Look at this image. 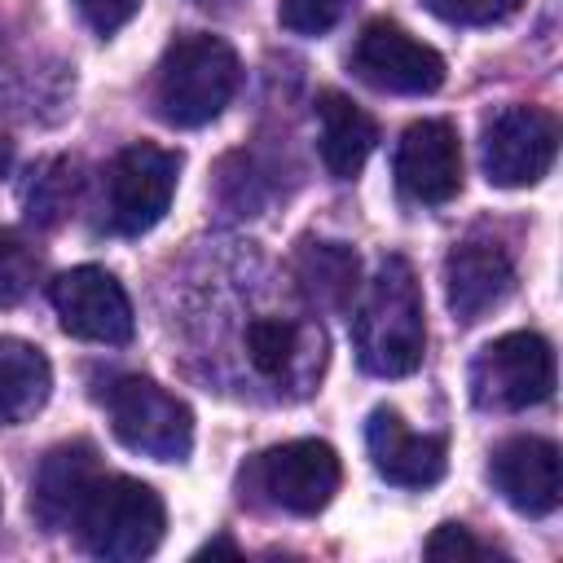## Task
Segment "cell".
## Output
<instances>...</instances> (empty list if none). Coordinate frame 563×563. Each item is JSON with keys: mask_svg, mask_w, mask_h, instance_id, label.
Segmentation results:
<instances>
[{"mask_svg": "<svg viewBox=\"0 0 563 563\" xmlns=\"http://www.w3.org/2000/svg\"><path fill=\"white\" fill-rule=\"evenodd\" d=\"M352 75L378 92L427 97L444 84V57L418 35H409L400 22L374 18L352 44Z\"/></svg>", "mask_w": 563, "mask_h": 563, "instance_id": "cell-7", "label": "cell"}, {"mask_svg": "<svg viewBox=\"0 0 563 563\" xmlns=\"http://www.w3.org/2000/svg\"><path fill=\"white\" fill-rule=\"evenodd\" d=\"M88 554L110 563H136L158 550L167 510L163 497L132 475H101L75 519Z\"/></svg>", "mask_w": 563, "mask_h": 563, "instance_id": "cell-3", "label": "cell"}, {"mask_svg": "<svg viewBox=\"0 0 563 563\" xmlns=\"http://www.w3.org/2000/svg\"><path fill=\"white\" fill-rule=\"evenodd\" d=\"M317 119H321L317 150H321L325 172L334 180H352L365 167V158L374 154V145H378V123L352 97H343L334 88H325L317 97Z\"/></svg>", "mask_w": 563, "mask_h": 563, "instance_id": "cell-16", "label": "cell"}, {"mask_svg": "<svg viewBox=\"0 0 563 563\" xmlns=\"http://www.w3.org/2000/svg\"><path fill=\"white\" fill-rule=\"evenodd\" d=\"M343 4L347 0H282L277 22L295 35H325L343 18Z\"/></svg>", "mask_w": 563, "mask_h": 563, "instance_id": "cell-23", "label": "cell"}, {"mask_svg": "<svg viewBox=\"0 0 563 563\" xmlns=\"http://www.w3.org/2000/svg\"><path fill=\"white\" fill-rule=\"evenodd\" d=\"M35 273H40V255L13 229H0V308L18 303L35 286Z\"/></svg>", "mask_w": 563, "mask_h": 563, "instance_id": "cell-21", "label": "cell"}, {"mask_svg": "<svg viewBox=\"0 0 563 563\" xmlns=\"http://www.w3.org/2000/svg\"><path fill=\"white\" fill-rule=\"evenodd\" d=\"M9 167H13V141L0 132V176H9Z\"/></svg>", "mask_w": 563, "mask_h": 563, "instance_id": "cell-26", "label": "cell"}, {"mask_svg": "<svg viewBox=\"0 0 563 563\" xmlns=\"http://www.w3.org/2000/svg\"><path fill=\"white\" fill-rule=\"evenodd\" d=\"M352 343L365 374L405 378L422 365L427 352V317L422 290L405 255H383L365 295L352 312Z\"/></svg>", "mask_w": 563, "mask_h": 563, "instance_id": "cell-1", "label": "cell"}, {"mask_svg": "<svg viewBox=\"0 0 563 563\" xmlns=\"http://www.w3.org/2000/svg\"><path fill=\"white\" fill-rule=\"evenodd\" d=\"M246 356L273 383H299L321 369V334L290 317H255L246 325Z\"/></svg>", "mask_w": 563, "mask_h": 563, "instance_id": "cell-17", "label": "cell"}, {"mask_svg": "<svg viewBox=\"0 0 563 563\" xmlns=\"http://www.w3.org/2000/svg\"><path fill=\"white\" fill-rule=\"evenodd\" d=\"M53 308L62 317V330L84 339V343H128L136 330L132 317V299L119 286L114 273L97 268V264H79L70 273H62L53 282Z\"/></svg>", "mask_w": 563, "mask_h": 563, "instance_id": "cell-10", "label": "cell"}, {"mask_svg": "<svg viewBox=\"0 0 563 563\" xmlns=\"http://www.w3.org/2000/svg\"><path fill=\"white\" fill-rule=\"evenodd\" d=\"M396 185L409 202L444 207L462 189V141L444 119H418L396 145Z\"/></svg>", "mask_w": 563, "mask_h": 563, "instance_id": "cell-11", "label": "cell"}, {"mask_svg": "<svg viewBox=\"0 0 563 563\" xmlns=\"http://www.w3.org/2000/svg\"><path fill=\"white\" fill-rule=\"evenodd\" d=\"M238 79H242V62L220 35L185 31L167 44L154 75L158 119L172 128H202L233 101Z\"/></svg>", "mask_w": 563, "mask_h": 563, "instance_id": "cell-2", "label": "cell"}, {"mask_svg": "<svg viewBox=\"0 0 563 563\" xmlns=\"http://www.w3.org/2000/svg\"><path fill=\"white\" fill-rule=\"evenodd\" d=\"M488 479L493 488L519 510V515H550L563 497L559 479V444L541 435H510L493 449L488 457Z\"/></svg>", "mask_w": 563, "mask_h": 563, "instance_id": "cell-12", "label": "cell"}, {"mask_svg": "<svg viewBox=\"0 0 563 563\" xmlns=\"http://www.w3.org/2000/svg\"><path fill=\"white\" fill-rule=\"evenodd\" d=\"M202 554H238V545H233V541H224V537H220V541H211V545H207V550H202Z\"/></svg>", "mask_w": 563, "mask_h": 563, "instance_id": "cell-27", "label": "cell"}, {"mask_svg": "<svg viewBox=\"0 0 563 563\" xmlns=\"http://www.w3.org/2000/svg\"><path fill=\"white\" fill-rule=\"evenodd\" d=\"M554 391V347L537 330H510L479 347L471 361V400L479 409L515 413L550 400Z\"/></svg>", "mask_w": 563, "mask_h": 563, "instance_id": "cell-5", "label": "cell"}, {"mask_svg": "<svg viewBox=\"0 0 563 563\" xmlns=\"http://www.w3.org/2000/svg\"><path fill=\"white\" fill-rule=\"evenodd\" d=\"M79 18L97 31V35H114L119 26H128L141 9V0H75Z\"/></svg>", "mask_w": 563, "mask_h": 563, "instance_id": "cell-25", "label": "cell"}, {"mask_svg": "<svg viewBox=\"0 0 563 563\" xmlns=\"http://www.w3.org/2000/svg\"><path fill=\"white\" fill-rule=\"evenodd\" d=\"M202 4H211V0H202Z\"/></svg>", "mask_w": 563, "mask_h": 563, "instance_id": "cell-28", "label": "cell"}, {"mask_svg": "<svg viewBox=\"0 0 563 563\" xmlns=\"http://www.w3.org/2000/svg\"><path fill=\"white\" fill-rule=\"evenodd\" d=\"M365 449L374 457V471L387 484L400 488H431L449 471V444L444 435H418L405 427V418L391 405H378L365 422Z\"/></svg>", "mask_w": 563, "mask_h": 563, "instance_id": "cell-13", "label": "cell"}, {"mask_svg": "<svg viewBox=\"0 0 563 563\" xmlns=\"http://www.w3.org/2000/svg\"><path fill=\"white\" fill-rule=\"evenodd\" d=\"M26 216L40 224V229H53L66 220L70 202H75V167L66 158H48L31 172V185H26Z\"/></svg>", "mask_w": 563, "mask_h": 563, "instance_id": "cell-20", "label": "cell"}, {"mask_svg": "<svg viewBox=\"0 0 563 563\" xmlns=\"http://www.w3.org/2000/svg\"><path fill=\"white\" fill-rule=\"evenodd\" d=\"M101 479V462H97V449L88 440H70V444H57L44 453L35 479H31V515L40 528L48 532H62V528H75L92 484Z\"/></svg>", "mask_w": 563, "mask_h": 563, "instance_id": "cell-14", "label": "cell"}, {"mask_svg": "<svg viewBox=\"0 0 563 563\" xmlns=\"http://www.w3.org/2000/svg\"><path fill=\"white\" fill-rule=\"evenodd\" d=\"M493 550L484 541H475L462 523H440L427 537V559H488Z\"/></svg>", "mask_w": 563, "mask_h": 563, "instance_id": "cell-24", "label": "cell"}, {"mask_svg": "<svg viewBox=\"0 0 563 563\" xmlns=\"http://www.w3.org/2000/svg\"><path fill=\"white\" fill-rule=\"evenodd\" d=\"M53 391L48 356L26 339H0V427H18L44 409Z\"/></svg>", "mask_w": 563, "mask_h": 563, "instance_id": "cell-18", "label": "cell"}, {"mask_svg": "<svg viewBox=\"0 0 563 563\" xmlns=\"http://www.w3.org/2000/svg\"><path fill=\"white\" fill-rule=\"evenodd\" d=\"M559 154V123L537 106H506L484 123V176L501 189L537 185Z\"/></svg>", "mask_w": 563, "mask_h": 563, "instance_id": "cell-8", "label": "cell"}, {"mask_svg": "<svg viewBox=\"0 0 563 563\" xmlns=\"http://www.w3.org/2000/svg\"><path fill=\"white\" fill-rule=\"evenodd\" d=\"M422 4L453 26H493L523 9V0H422Z\"/></svg>", "mask_w": 563, "mask_h": 563, "instance_id": "cell-22", "label": "cell"}, {"mask_svg": "<svg viewBox=\"0 0 563 563\" xmlns=\"http://www.w3.org/2000/svg\"><path fill=\"white\" fill-rule=\"evenodd\" d=\"M251 479L286 515H317L339 493L343 466L325 440H290L255 457Z\"/></svg>", "mask_w": 563, "mask_h": 563, "instance_id": "cell-9", "label": "cell"}, {"mask_svg": "<svg viewBox=\"0 0 563 563\" xmlns=\"http://www.w3.org/2000/svg\"><path fill=\"white\" fill-rule=\"evenodd\" d=\"M176 176H180V154L176 150H163L154 141L123 145L110 163V176H106L110 229L123 233V238L150 233L172 207Z\"/></svg>", "mask_w": 563, "mask_h": 563, "instance_id": "cell-6", "label": "cell"}, {"mask_svg": "<svg viewBox=\"0 0 563 563\" xmlns=\"http://www.w3.org/2000/svg\"><path fill=\"white\" fill-rule=\"evenodd\" d=\"M515 286V264L493 242H462L444 260V299L453 321L471 325L484 312H493Z\"/></svg>", "mask_w": 563, "mask_h": 563, "instance_id": "cell-15", "label": "cell"}, {"mask_svg": "<svg viewBox=\"0 0 563 563\" xmlns=\"http://www.w3.org/2000/svg\"><path fill=\"white\" fill-rule=\"evenodd\" d=\"M356 273H361V260L343 242H303L299 255H295L299 290L317 308L343 312L352 303V295H356Z\"/></svg>", "mask_w": 563, "mask_h": 563, "instance_id": "cell-19", "label": "cell"}, {"mask_svg": "<svg viewBox=\"0 0 563 563\" xmlns=\"http://www.w3.org/2000/svg\"><path fill=\"white\" fill-rule=\"evenodd\" d=\"M106 413L110 431L123 449L154 457V462H180L194 449V413L180 396L158 387L154 378L123 374L106 387Z\"/></svg>", "mask_w": 563, "mask_h": 563, "instance_id": "cell-4", "label": "cell"}]
</instances>
